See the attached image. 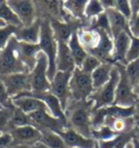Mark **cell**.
<instances>
[{"label": "cell", "mask_w": 139, "mask_h": 148, "mask_svg": "<svg viewBox=\"0 0 139 148\" xmlns=\"http://www.w3.org/2000/svg\"><path fill=\"white\" fill-rule=\"evenodd\" d=\"M93 111V102L74 101L71 100L67 108L65 109V116L69 129L76 131L85 137H91V114Z\"/></svg>", "instance_id": "1"}, {"label": "cell", "mask_w": 139, "mask_h": 148, "mask_svg": "<svg viewBox=\"0 0 139 148\" xmlns=\"http://www.w3.org/2000/svg\"><path fill=\"white\" fill-rule=\"evenodd\" d=\"M40 50L47 56L49 68H48V77L51 79L55 77L57 73L56 58L58 52V40L53 29L51 27L49 18H42V31H40V40H39Z\"/></svg>", "instance_id": "2"}, {"label": "cell", "mask_w": 139, "mask_h": 148, "mask_svg": "<svg viewBox=\"0 0 139 148\" xmlns=\"http://www.w3.org/2000/svg\"><path fill=\"white\" fill-rule=\"evenodd\" d=\"M19 40L13 36L3 50L0 52V79L15 73H29L18 55Z\"/></svg>", "instance_id": "3"}, {"label": "cell", "mask_w": 139, "mask_h": 148, "mask_svg": "<svg viewBox=\"0 0 139 148\" xmlns=\"http://www.w3.org/2000/svg\"><path fill=\"white\" fill-rule=\"evenodd\" d=\"M70 89L72 100L88 101L90 96L95 92L91 76L83 72L79 68H75V70L72 72L70 81Z\"/></svg>", "instance_id": "4"}, {"label": "cell", "mask_w": 139, "mask_h": 148, "mask_svg": "<svg viewBox=\"0 0 139 148\" xmlns=\"http://www.w3.org/2000/svg\"><path fill=\"white\" fill-rule=\"evenodd\" d=\"M119 82H120V71L117 69V66L114 64L111 72L110 81L104 86L95 90L93 94L89 98V100L93 102V110L114 105L115 90Z\"/></svg>", "instance_id": "5"}, {"label": "cell", "mask_w": 139, "mask_h": 148, "mask_svg": "<svg viewBox=\"0 0 139 148\" xmlns=\"http://www.w3.org/2000/svg\"><path fill=\"white\" fill-rule=\"evenodd\" d=\"M117 69L120 71V82L117 84V87L115 90V100L114 105L123 108H129L135 107L139 100V98L136 96L134 92V87L132 86L129 79L126 75L125 65L115 63Z\"/></svg>", "instance_id": "6"}, {"label": "cell", "mask_w": 139, "mask_h": 148, "mask_svg": "<svg viewBox=\"0 0 139 148\" xmlns=\"http://www.w3.org/2000/svg\"><path fill=\"white\" fill-rule=\"evenodd\" d=\"M48 68H49L48 58L42 51H40L37 56L36 65L29 73L31 74V83H32V92H50L51 82L48 77Z\"/></svg>", "instance_id": "7"}, {"label": "cell", "mask_w": 139, "mask_h": 148, "mask_svg": "<svg viewBox=\"0 0 139 148\" xmlns=\"http://www.w3.org/2000/svg\"><path fill=\"white\" fill-rule=\"evenodd\" d=\"M28 118L31 121V125L35 126L39 131H51L60 134L66 129H69L67 122L57 119L53 116H51L47 110L36 111L34 113L28 114Z\"/></svg>", "instance_id": "8"}, {"label": "cell", "mask_w": 139, "mask_h": 148, "mask_svg": "<svg viewBox=\"0 0 139 148\" xmlns=\"http://www.w3.org/2000/svg\"><path fill=\"white\" fill-rule=\"evenodd\" d=\"M12 137L11 148H23L39 143L42 132L33 125H23L14 127L9 133Z\"/></svg>", "instance_id": "9"}, {"label": "cell", "mask_w": 139, "mask_h": 148, "mask_svg": "<svg viewBox=\"0 0 139 148\" xmlns=\"http://www.w3.org/2000/svg\"><path fill=\"white\" fill-rule=\"evenodd\" d=\"M72 73L67 72H57L55 77L51 79L50 92L55 95L65 112L70 101L72 100L71 97V89H70V81H71Z\"/></svg>", "instance_id": "10"}, {"label": "cell", "mask_w": 139, "mask_h": 148, "mask_svg": "<svg viewBox=\"0 0 139 148\" xmlns=\"http://www.w3.org/2000/svg\"><path fill=\"white\" fill-rule=\"evenodd\" d=\"M7 92L11 98L18 97L22 94L32 92L31 74L29 73H15L1 77Z\"/></svg>", "instance_id": "11"}, {"label": "cell", "mask_w": 139, "mask_h": 148, "mask_svg": "<svg viewBox=\"0 0 139 148\" xmlns=\"http://www.w3.org/2000/svg\"><path fill=\"white\" fill-rule=\"evenodd\" d=\"M8 5L16 14L23 26H28L36 20V7L34 1L29 0H9Z\"/></svg>", "instance_id": "12"}, {"label": "cell", "mask_w": 139, "mask_h": 148, "mask_svg": "<svg viewBox=\"0 0 139 148\" xmlns=\"http://www.w3.org/2000/svg\"><path fill=\"white\" fill-rule=\"evenodd\" d=\"M130 36L129 32H123L113 38V53H112V61L113 63H120L126 65V55L129 49Z\"/></svg>", "instance_id": "13"}, {"label": "cell", "mask_w": 139, "mask_h": 148, "mask_svg": "<svg viewBox=\"0 0 139 148\" xmlns=\"http://www.w3.org/2000/svg\"><path fill=\"white\" fill-rule=\"evenodd\" d=\"M27 95H31L33 97H36L38 99H40L45 105H46L47 109L49 111L51 116H53L57 119H60V120H63L65 122L66 121V116H65V112L63 110V108L61 106L59 99L52 95L50 92H25Z\"/></svg>", "instance_id": "14"}, {"label": "cell", "mask_w": 139, "mask_h": 148, "mask_svg": "<svg viewBox=\"0 0 139 148\" xmlns=\"http://www.w3.org/2000/svg\"><path fill=\"white\" fill-rule=\"evenodd\" d=\"M12 103L15 108H18L25 114H31L39 110H47L46 105L36 97H33L27 94H22L18 97L12 98ZM49 112V111H48Z\"/></svg>", "instance_id": "15"}, {"label": "cell", "mask_w": 139, "mask_h": 148, "mask_svg": "<svg viewBox=\"0 0 139 148\" xmlns=\"http://www.w3.org/2000/svg\"><path fill=\"white\" fill-rule=\"evenodd\" d=\"M56 66L57 72H67V73H72L76 68L67 42H58Z\"/></svg>", "instance_id": "16"}, {"label": "cell", "mask_w": 139, "mask_h": 148, "mask_svg": "<svg viewBox=\"0 0 139 148\" xmlns=\"http://www.w3.org/2000/svg\"><path fill=\"white\" fill-rule=\"evenodd\" d=\"M60 135L69 148H97V142L95 139L85 137L72 129H66Z\"/></svg>", "instance_id": "17"}, {"label": "cell", "mask_w": 139, "mask_h": 148, "mask_svg": "<svg viewBox=\"0 0 139 148\" xmlns=\"http://www.w3.org/2000/svg\"><path fill=\"white\" fill-rule=\"evenodd\" d=\"M40 31H42V18H37V20L31 25L18 28L14 36L19 42L38 45L40 40Z\"/></svg>", "instance_id": "18"}, {"label": "cell", "mask_w": 139, "mask_h": 148, "mask_svg": "<svg viewBox=\"0 0 139 148\" xmlns=\"http://www.w3.org/2000/svg\"><path fill=\"white\" fill-rule=\"evenodd\" d=\"M40 51L42 50H40L39 44L32 45V44H26L22 42H19L18 44V55H19L20 60L25 64L29 73L35 68L37 62V56Z\"/></svg>", "instance_id": "19"}, {"label": "cell", "mask_w": 139, "mask_h": 148, "mask_svg": "<svg viewBox=\"0 0 139 148\" xmlns=\"http://www.w3.org/2000/svg\"><path fill=\"white\" fill-rule=\"evenodd\" d=\"M106 14L108 16L110 29H111L112 37L115 38L117 35H120L123 32H129L128 29V20H126L121 13L114 9L106 10Z\"/></svg>", "instance_id": "20"}, {"label": "cell", "mask_w": 139, "mask_h": 148, "mask_svg": "<svg viewBox=\"0 0 139 148\" xmlns=\"http://www.w3.org/2000/svg\"><path fill=\"white\" fill-rule=\"evenodd\" d=\"M77 35L80 44L88 53L95 50L100 42V33L97 29L82 27L79 31H77Z\"/></svg>", "instance_id": "21"}, {"label": "cell", "mask_w": 139, "mask_h": 148, "mask_svg": "<svg viewBox=\"0 0 139 148\" xmlns=\"http://www.w3.org/2000/svg\"><path fill=\"white\" fill-rule=\"evenodd\" d=\"M113 66H114V63H112V62H102L101 64L91 73L90 76H91L95 90L104 86L110 81Z\"/></svg>", "instance_id": "22"}, {"label": "cell", "mask_w": 139, "mask_h": 148, "mask_svg": "<svg viewBox=\"0 0 139 148\" xmlns=\"http://www.w3.org/2000/svg\"><path fill=\"white\" fill-rule=\"evenodd\" d=\"M67 45H69V48H70V50H71L72 57H73V59H74L76 68H80L82 64H83V62L85 61V59L87 58L88 52L85 50V48H84L83 45L79 42L77 31L73 33V35L70 38Z\"/></svg>", "instance_id": "23"}, {"label": "cell", "mask_w": 139, "mask_h": 148, "mask_svg": "<svg viewBox=\"0 0 139 148\" xmlns=\"http://www.w3.org/2000/svg\"><path fill=\"white\" fill-rule=\"evenodd\" d=\"M51 23V27L53 29V33L56 35V38L58 42H69L70 38L72 37L73 33L76 32L73 29L72 25L67 21H59L55 18H49Z\"/></svg>", "instance_id": "24"}, {"label": "cell", "mask_w": 139, "mask_h": 148, "mask_svg": "<svg viewBox=\"0 0 139 148\" xmlns=\"http://www.w3.org/2000/svg\"><path fill=\"white\" fill-rule=\"evenodd\" d=\"M135 136H136V130L134 132L117 135L114 138L109 140L97 142V148H126L128 144L133 142Z\"/></svg>", "instance_id": "25"}, {"label": "cell", "mask_w": 139, "mask_h": 148, "mask_svg": "<svg viewBox=\"0 0 139 148\" xmlns=\"http://www.w3.org/2000/svg\"><path fill=\"white\" fill-rule=\"evenodd\" d=\"M87 1L86 0H69L63 1V9L70 16L73 18L83 20L85 18V7Z\"/></svg>", "instance_id": "26"}, {"label": "cell", "mask_w": 139, "mask_h": 148, "mask_svg": "<svg viewBox=\"0 0 139 148\" xmlns=\"http://www.w3.org/2000/svg\"><path fill=\"white\" fill-rule=\"evenodd\" d=\"M0 20L2 22H5V25H11V26L18 28L23 27L21 21L16 16V14L14 13L13 10L9 7L8 1H2L0 3Z\"/></svg>", "instance_id": "27"}, {"label": "cell", "mask_w": 139, "mask_h": 148, "mask_svg": "<svg viewBox=\"0 0 139 148\" xmlns=\"http://www.w3.org/2000/svg\"><path fill=\"white\" fill-rule=\"evenodd\" d=\"M42 139L40 143L48 148H69L60 134L51 131H40Z\"/></svg>", "instance_id": "28"}, {"label": "cell", "mask_w": 139, "mask_h": 148, "mask_svg": "<svg viewBox=\"0 0 139 148\" xmlns=\"http://www.w3.org/2000/svg\"><path fill=\"white\" fill-rule=\"evenodd\" d=\"M106 10L102 7L101 1L98 0H89L85 7V18L91 21L93 18H98L100 14L104 13Z\"/></svg>", "instance_id": "29"}, {"label": "cell", "mask_w": 139, "mask_h": 148, "mask_svg": "<svg viewBox=\"0 0 139 148\" xmlns=\"http://www.w3.org/2000/svg\"><path fill=\"white\" fill-rule=\"evenodd\" d=\"M13 111H14V108H12V109L1 108L0 109V132L2 134L10 133L11 130H12Z\"/></svg>", "instance_id": "30"}, {"label": "cell", "mask_w": 139, "mask_h": 148, "mask_svg": "<svg viewBox=\"0 0 139 148\" xmlns=\"http://www.w3.org/2000/svg\"><path fill=\"white\" fill-rule=\"evenodd\" d=\"M125 71L132 86L135 88L139 83V59L127 63L125 65Z\"/></svg>", "instance_id": "31"}, {"label": "cell", "mask_w": 139, "mask_h": 148, "mask_svg": "<svg viewBox=\"0 0 139 148\" xmlns=\"http://www.w3.org/2000/svg\"><path fill=\"white\" fill-rule=\"evenodd\" d=\"M18 27L7 25L5 27H0V52L5 49L9 44L10 39L15 35Z\"/></svg>", "instance_id": "32"}, {"label": "cell", "mask_w": 139, "mask_h": 148, "mask_svg": "<svg viewBox=\"0 0 139 148\" xmlns=\"http://www.w3.org/2000/svg\"><path fill=\"white\" fill-rule=\"evenodd\" d=\"M102 62L98 58H96L95 56L93 55H88L87 56V58L85 59V61L83 62V64H82V66L79 68V69L82 70L83 72H85V73L89 74V75H91V73H93L95 70L97 69L99 65L101 64Z\"/></svg>", "instance_id": "33"}, {"label": "cell", "mask_w": 139, "mask_h": 148, "mask_svg": "<svg viewBox=\"0 0 139 148\" xmlns=\"http://www.w3.org/2000/svg\"><path fill=\"white\" fill-rule=\"evenodd\" d=\"M115 10L128 21L133 15V9L129 0H117L115 3Z\"/></svg>", "instance_id": "34"}, {"label": "cell", "mask_w": 139, "mask_h": 148, "mask_svg": "<svg viewBox=\"0 0 139 148\" xmlns=\"http://www.w3.org/2000/svg\"><path fill=\"white\" fill-rule=\"evenodd\" d=\"M137 59H139V38L132 37L129 49L126 55V64Z\"/></svg>", "instance_id": "35"}, {"label": "cell", "mask_w": 139, "mask_h": 148, "mask_svg": "<svg viewBox=\"0 0 139 148\" xmlns=\"http://www.w3.org/2000/svg\"><path fill=\"white\" fill-rule=\"evenodd\" d=\"M0 107L1 108H5V109H12L14 108L13 103H12V98L9 96V94L7 92L3 82L0 79Z\"/></svg>", "instance_id": "36"}, {"label": "cell", "mask_w": 139, "mask_h": 148, "mask_svg": "<svg viewBox=\"0 0 139 148\" xmlns=\"http://www.w3.org/2000/svg\"><path fill=\"white\" fill-rule=\"evenodd\" d=\"M128 29L132 37L139 38V12L134 13L128 21Z\"/></svg>", "instance_id": "37"}, {"label": "cell", "mask_w": 139, "mask_h": 148, "mask_svg": "<svg viewBox=\"0 0 139 148\" xmlns=\"http://www.w3.org/2000/svg\"><path fill=\"white\" fill-rule=\"evenodd\" d=\"M12 137L9 133L0 135V148H11Z\"/></svg>", "instance_id": "38"}, {"label": "cell", "mask_w": 139, "mask_h": 148, "mask_svg": "<svg viewBox=\"0 0 139 148\" xmlns=\"http://www.w3.org/2000/svg\"><path fill=\"white\" fill-rule=\"evenodd\" d=\"M115 3L116 1H114V0H101V5L104 8V10L114 9L115 8Z\"/></svg>", "instance_id": "39"}, {"label": "cell", "mask_w": 139, "mask_h": 148, "mask_svg": "<svg viewBox=\"0 0 139 148\" xmlns=\"http://www.w3.org/2000/svg\"><path fill=\"white\" fill-rule=\"evenodd\" d=\"M135 120H139V100L137 101V103L135 105Z\"/></svg>", "instance_id": "40"}, {"label": "cell", "mask_w": 139, "mask_h": 148, "mask_svg": "<svg viewBox=\"0 0 139 148\" xmlns=\"http://www.w3.org/2000/svg\"><path fill=\"white\" fill-rule=\"evenodd\" d=\"M23 148H48V147H47V146H45L44 144H42L40 142H39V143L34 144V145H32V146H28V147H23Z\"/></svg>", "instance_id": "41"}, {"label": "cell", "mask_w": 139, "mask_h": 148, "mask_svg": "<svg viewBox=\"0 0 139 148\" xmlns=\"http://www.w3.org/2000/svg\"><path fill=\"white\" fill-rule=\"evenodd\" d=\"M133 146H134V148H139V140H138V138L135 136V138L133 139Z\"/></svg>", "instance_id": "42"}, {"label": "cell", "mask_w": 139, "mask_h": 148, "mask_svg": "<svg viewBox=\"0 0 139 148\" xmlns=\"http://www.w3.org/2000/svg\"><path fill=\"white\" fill-rule=\"evenodd\" d=\"M5 26H7V25H5V22H2V21L0 20V27H5Z\"/></svg>", "instance_id": "43"}, {"label": "cell", "mask_w": 139, "mask_h": 148, "mask_svg": "<svg viewBox=\"0 0 139 148\" xmlns=\"http://www.w3.org/2000/svg\"><path fill=\"white\" fill-rule=\"evenodd\" d=\"M136 137H137L139 140V129H136Z\"/></svg>", "instance_id": "44"}, {"label": "cell", "mask_w": 139, "mask_h": 148, "mask_svg": "<svg viewBox=\"0 0 139 148\" xmlns=\"http://www.w3.org/2000/svg\"><path fill=\"white\" fill-rule=\"evenodd\" d=\"M126 148H134V146H133V143L128 144V146H127Z\"/></svg>", "instance_id": "45"}, {"label": "cell", "mask_w": 139, "mask_h": 148, "mask_svg": "<svg viewBox=\"0 0 139 148\" xmlns=\"http://www.w3.org/2000/svg\"><path fill=\"white\" fill-rule=\"evenodd\" d=\"M136 127L139 129V120H136Z\"/></svg>", "instance_id": "46"}, {"label": "cell", "mask_w": 139, "mask_h": 148, "mask_svg": "<svg viewBox=\"0 0 139 148\" xmlns=\"http://www.w3.org/2000/svg\"><path fill=\"white\" fill-rule=\"evenodd\" d=\"M1 2H2V0H0V3H1Z\"/></svg>", "instance_id": "47"}, {"label": "cell", "mask_w": 139, "mask_h": 148, "mask_svg": "<svg viewBox=\"0 0 139 148\" xmlns=\"http://www.w3.org/2000/svg\"><path fill=\"white\" fill-rule=\"evenodd\" d=\"M0 135H2V133H1V132H0Z\"/></svg>", "instance_id": "48"}, {"label": "cell", "mask_w": 139, "mask_h": 148, "mask_svg": "<svg viewBox=\"0 0 139 148\" xmlns=\"http://www.w3.org/2000/svg\"><path fill=\"white\" fill-rule=\"evenodd\" d=\"M0 109H1V107H0Z\"/></svg>", "instance_id": "49"}]
</instances>
